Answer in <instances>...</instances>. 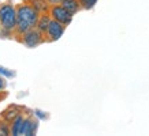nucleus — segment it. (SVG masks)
Listing matches in <instances>:
<instances>
[{"mask_svg":"<svg viewBox=\"0 0 149 136\" xmlns=\"http://www.w3.org/2000/svg\"><path fill=\"white\" fill-rule=\"evenodd\" d=\"M17 41H18V42H21V44H23L26 48H37L38 45H41V44L47 42L44 33L40 32L37 27L30 29L29 32H26L25 34H22V36L19 37Z\"/></svg>","mask_w":149,"mask_h":136,"instance_id":"obj_3","label":"nucleus"},{"mask_svg":"<svg viewBox=\"0 0 149 136\" xmlns=\"http://www.w3.org/2000/svg\"><path fill=\"white\" fill-rule=\"evenodd\" d=\"M51 21H52V18H51V15L48 12L47 14H41L40 18H38V22H37V29L40 30V32L45 33L47 29H48V26H49Z\"/></svg>","mask_w":149,"mask_h":136,"instance_id":"obj_11","label":"nucleus"},{"mask_svg":"<svg viewBox=\"0 0 149 136\" xmlns=\"http://www.w3.org/2000/svg\"><path fill=\"white\" fill-rule=\"evenodd\" d=\"M25 110H26V109L23 108V106H19V105H15V104L8 105V106L1 112V118H4L6 121L11 122L14 118H17L19 114H22Z\"/></svg>","mask_w":149,"mask_h":136,"instance_id":"obj_7","label":"nucleus"},{"mask_svg":"<svg viewBox=\"0 0 149 136\" xmlns=\"http://www.w3.org/2000/svg\"><path fill=\"white\" fill-rule=\"evenodd\" d=\"M48 14L51 15L52 19L63 23L64 26H68L72 21V16H74L67 8H64L60 3H59V4H51V8H49V11H48Z\"/></svg>","mask_w":149,"mask_h":136,"instance_id":"obj_4","label":"nucleus"},{"mask_svg":"<svg viewBox=\"0 0 149 136\" xmlns=\"http://www.w3.org/2000/svg\"><path fill=\"white\" fill-rule=\"evenodd\" d=\"M0 75H3L4 78H14L15 76V72H14L13 69H8V68L0 65Z\"/></svg>","mask_w":149,"mask_h":136,"instance_id":"obj_14","label":"nucleus"},{"mask_svg":"<svg viewBox=\"0 0 149 136\" xmlns=\"http://www.w3.org/2000/svg\"><path fill=\"white\" fill-rule=\"evenodd\" d=\"M33 113H34V116H36L37 118H47L48 117V114L45 113V112H42V110H40V109H36V110H33Z\"/></svg>","mask_w":149,"mask_h":136,"instance_id":"obj_15","label":"nucleus"},{"mask_svg":"<svg viewBox=\"0 0 149 136\" xmlns=\"http://www.w3.org/2000/svg\"><path fill=\"white\" fill-rule=\"evenodd\" d=\"M40 14H47L51 8V3L48 0H27Z\"/></svg>","mask_w":149,"mask_h":136,"instance_id":"obj_9","label":"nucleus"},{"mask_svg":"<svg viewBox=\"0 0 149 136\" xmlns=\"http://www.w3.org/2000/svg\"><path fill=\"white\" fill-rule=\"evenodd\" d=\"M66 27L67 26H64L63 23L52 19L49 23V26H48V29H47V32L44 33L45 41L47 42H55V41L60 40V38L63 37L64 32H66Z\"/></svg>","mask_w":149,"mask_h":136,"instance_id":"obj_5","label":"nucleus"},{"mask_svg":"<svg viewBox=\"0 0 149 136\" xmlns=\"http://www.w3.org/2000/svg\"><path fill=\"white\" fill-rule=\"evenodd\" d=\"M6 95H7V94H6L4 91H3V93H0V101L3 100V98H4V97H6Z\"/></svg>","mask_w":149,"mask_h":136,"instance_id":"obj_17","label":"nucleus"},{"mask_svg":"<svg viewBox=\"0 0 149 136\" xmlns=\"http://www.w3.org/2000/svg\"><path fill=\"white\" fill-rule=\"evenodd\" d=\"M7 78H4L3 75H0V93H3L6 90V86H7Z\"/></svg>","mask_w":149,"mask_h":136,"instance_id":"obj_16","label":"nucleus"},{"mask_svg":"<svg viewBox=\"0 0 149 136\" xmlns=\"http://www.w3.org/2000/svg\"><path fill=\"white\" fill-rule=\"evenodd\" d=\"M23 120H25V113L19 114L17 118H14L13 121L10 122V127H11V135L13 136H19L21 135V129L23 125Z\"/></svg>","mask_w":149,"mask_h":136,"instance_id":"obj_8","label":"nucleus"},{"mask_svg":"<svg viewBox=\"0 0 149 136\" xmlns=\"http://www.w3.org/2000/svg\"><path fill=\"white\" fill-rule=\"evenodd\" d=\"M60 4L63 5L64 8H67L72 15H75L78 11H81V4H79V0H62Z\"/></svg>","mask_w":149,"mask_h":136,"instance_id":"obj_10","label":"nucleus"},{"mask_svg":"<svg viewBox=\"0 0 149 136\" xmlns=\"http://www.w3.org/2000/svg\"><path fill=\"white\" fill-rule=\"evenodd\" d=\"M8 135H11L10 122L6 121L4 118H0V136H8Z\"/></svg>","mask_w":149,"mask_h":136,"instance_id":"obj_12","label":"nucleus"},{"mask_svg":"<svg viewBox=\"0 0 149 136\" xmlns=\"http://www.w3.org/2000/svg\"><path fill=\"white\" fill-rule=\"evenodd\" d=\"M0 29H1V25H0Z\"/></svg>","mask_w":149,"mask_h":136,"instance_id":"obj_19","label":"nucleus"},{"mask_svg":"<svg viewBox=\"0 0 149 136\" xmlns=\"http://www.w3.org/2000/svg\"><path fill=\"white\" fill-rule=\"evenodd\" d=\"M0 38H14L17 30V5L10 1L0 4Z\"/></svg>","mask_w":149,"mask_h":136,"instance_id":"obj_2","label":"nucleus"},{"mask_svg":"<svg viewBox=\"0 0 149 136\" xmlns=\"http://www.w3.org/2000/svg\"><path fill=\"white\" fill-rule=\"evenodd\" d=\"M97 1L99 0H79V4H81V8L82 10H86V11H89L97 4Z\"/></svg>","mask_w":149,"mask_h":136,"instance_id":"obj_13","label":"nucleus"},{"mask_svg":"<svg viewBox=\"0 0 149 136\" xmlns=\"http://www.w3.org/2000/svg\"><path fill=\"white\" fill-rule=\"evenodd\" d=\"M4 1H7V0H0V4H1V3H4Z\"/></svg>","mask_w":149,"mask_h":136,"instance_id":"obj_18","label":"nucleus"},{"mask_svg":"<svg viewBox=\"0 0 149 136\" xmlns=\"http://www.w3.org/2000/svg\"><path fill=\"white\" fill-rule=\"evenodd\" d=\"M41 14L33 7L27 0L17 4V30H15V40L29 32L30 29L37 26L38 18Z\"/></svg>","mask_w":149,"mask_h":136,"instance_id":"obj_1","label":"nucleus"},{"mask_svg":"<svg viewBox=\"0 0 149 136\" xmlns=\"http://www.w3.org/2000/svg\"><path fill=\"white\" fill-rule=\"evenodd\" d=\"M38 129V118L34 116V113H25V120L21 129V135L23 136H33L37 133Z\"/></svg>","mask_w":149,"mask_h":136,"instance_id":"obj_6","label":"nucleus"}]
</instances>
